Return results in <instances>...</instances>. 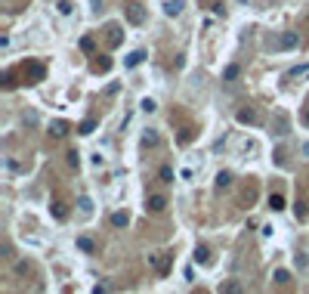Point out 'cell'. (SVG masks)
I'll return each mask as SVG.
<instances>
[{"label": "cell", "mask_w": 309, "mask_h": 294, "mask_svg": "<svg viewBox=\"0 0 309 294\" xmlns=\"http://www.w3.org/2000/svg\"><path fill=\"white\" fill-rule=\"evenodd\" d=\"M220 291H241V285H238V282H226Z\"/></svg>", "instance_id": "30"}, {"label": "cell", "mask_w": 309, "mask_h": 294, "mask_svg": "<svg viewBox=\"0 0 309 294\" xmlns=\"http://www.w3.org/2000/svg\"><path fill=\"white\" fill-rule=\"evenodd\" d=\"M229 186H232V174L220 171V174H216V189H229Z\"/></svg>", "instance_id": "9"}, {"label": "cell", "mask_w": 309, "mask_h": 294, "mask_svg": "<svg viewBox=\"0 0 309 294\" xmlns=\"http://www.w3.org/2000/svg\"><path fill=\"white\" fill-rule=\"evenodd\" d=\"M31 266H28V260H16V272H19V275H25Z\"/></svg>", "instance_id": "25"}, {"label": "cell", "mask_w": 309, "mask_h": 294, "mask_svg": "<svg viewBox=\"0 0 309 294\" xmlns=\"http://www.w3.org/2000/svg\"><path fill=\"white\" fill-rule=\"evenodd\" d=\"M44 75H47V68H44L41 62H25V65H22V78H25L28 84H41Z\"/></svg>", "instance_id": "1"}, {"label": "cell", "mask_w": 309, "mask_h": 294, "mask_svg": "<svg viewBox=\"0 0 309 294\" xmlns=\"http://www.w3.org/2000/svg\"><path fill=\"white\" fill-rule=\"evenodd\" d=\"M272 279H275L278 285H287V282H290V272H287V269H275V275H272Z\"/></svg>", "instance_id": "18"}, {"label": "cell", "mask_w": 309, "mask_h": 294, "mask_svg": "<svg viewBox=\"0 0 309 294\" xmlns=\"http://www.w3.org/2000/svg\"><path fill=\"white\" fill-rule=\"evenodd\" d=\"M161 180H164V183H173V171H170V168H161Z\"/></svg>", "instance_id": "28"}, {"label": "cell", "mask_w": 309, "mask_h": 294, "mask_svg": "<svg viewBox=\"0 0 309 294\" xmlns=\"http://www.w3.org/2000/svg\"><path fill=\"white\" fill-rule=\"evenodd\" d=\"M78 248H81L84 254H93V251H96V245H93V242H90V238H87V235H81V238H78Z\"/></svg>", "instance_id": "14"}, {"label": "cell", "mask_w": 309, "mask_h": 294, "mask_svg": "<svg viewBox=\"0 0 309 294\" xmlns=\"http://www.w3.org/2000/svg\"><path fill=\"white\" fill-rule=\"evenodd\" d=\"M235 78H238V65H229L223 71V81H235Z\"/></svg>", "instance_id": "20"}, {"label": "cell", "mask_w": 309, "mask_h": 294, "mask_svg": "<svg viewBox=\"0 0 309 294\" xmlns=\"http://www.w3.org/2000/svg\"><path fill=\"white\" fill-rule=\"evenodd\" d=\"M238 121L241 124H257V112H253V108H238Z\"/></svg>", "instance_id": "8"}, {"label": "cell", "mask_w": 309, "mask_h": 294, "mask_svg": "<svg viewBox=\"0 0 309 294\" xmlns=\"http://www.w3.org/2000/svg\"><path fill=\"white\" fill-rule=\"evenodd\" d=\"M127 22H130V25H142V22H145V10H142L139 4L127 7Z\"/></svg>", "instance_id": "4"}, {"label": "cell", "mask_w": 309, "mask_h": 294, "mask_svg": "<svg viewBox=\"0 0 309 294\" xmlns=\"http://www.w3.org/2000/svg\"><path fill=\"white\" fill-rule=\"evenodd\" d=\"M303 121H306V124H309V108H306V112H303Z\"/></svg>", "instance_id": "33"}, {"label": "cell", "mask_w": 309, "mask_h": 294, "mask_svg": "<svg viewBox=\"0 0 309 294\" xmlns=\"http://www.w3.org/2000/svg\"><path fill=\"white\" fill-rule=\"evenodd\" d=\"M59 13H65V16L71 13V0H62V4H59Z\"/></svg>", "instance_id": "31"}, {"label": "cell", "mask_w": 309, "mask_h": 294, "mask_svg": "<svg viewBox=\"0 0 309 294\" xmlns=\"http://www.w3.org/2000/svg\"><path fill=\"white\" fill-rule=\"evenodd\" d=\"M155 108H158L155 99H142V112H155Z\"/></svg>", "instance_id": "29"}, {"label": "cell", "mask_w": 309, "mask_h": 294, "mask_svg": "<svg viewBox=\"0 0 309 294\" xmlns=\"http://www.w3.org/2000/svg\"><path fill=\"white\" fill-rule=\"evenodd\" d=\"M53 214H56V217H59V220H62V217H65V205H62V201H56V205H53Z\"/></svg>", "instance_id": "27"}, {"label": "cell", "mask_w": 309, "mask_h": 294, "mask_svg": "<svg viewBox=\"0 0 309 294\" xmlns=\"http://www.w3.org/2000/svg\"><path fill=\"white\" fill-rule=\"evenodd\" d=\"M127 223H130L127 211H115V214H112V226H118V229H121V226H127Z\"/></svg>", "instance_id": "11"}, {"label": "cell", "mask_w": 309, "mask_h": 294, "mask_svg": "<svg viewBox=\"0 0 309 294\" xmlns=\"http://www.w3.org/2000/svg\"><path fill=\"white\" fill-rule=\"evenodd\" d=\"M81 50H84V53H93V50H96L93 38H84V41H81Z\"/></svg>", "instance_id": "22"}, {"label": "cell", "mask_w": 309, "mask_h": 294, "mask_svg": "<svg viewBox=\"0 0 309 294\" xmlns=\"http://www.w3.org/2000/svg\"><path fill=\"white\" fill-rule=\"evenodd\" d=\"M93 130H96V121H93V118L81 121V127H78V133H84V136H87V133H93Z\"/></svg>", "instance_id": "15"}, {"label": "cell", "mask_w": 309, "mask_h": 294, "mask_svg": "<svg viewBox=\"0 0 309 294\" xmlns=\"http://www.w3.org/2000/svg\"><path fill=\"white\" fill-rule=\"evenodd\" d=\"M142 142H145V145H158V133H155V130H149V133L142 136Z\"/></svg>", "instance_id": "23"}, {"label": "cell", "mask_w": 309, "mask_h": 294, "mask_svg": "<svg viewBox=\"0 0 309 294\" xmlns=\"http://www.w3.org/2000/svg\"><path fill=\"white\" fill-rule=\"evenodd\" d=\"M90 68H93V71H102V75H105V71L112 68V59H93V65H90Z\"/></svg>", "instance_id": "16"}, {"label": "cell", "mask_w": 309, "mask_h": 294, "mask_svg": "<svg viewBox=\"0 0 309 294\" xmlns=\"http://www.w3.org/2000/svg\"><path fill=\"white\" fill-rule=\"evenodd\" d=\"M25 124H28V127H34V124H38V115L28 112V115H25Z\"/></svg>", "instance_id": "32"}, {"label": "cell", "mask_w": 309, "mask_h": 294, "mask_svg": "<svg viewBox=\"0 0 309 294\" xmlns=\"http://www.w3.org/2000/svg\"><path fill=\"white\" fill-rule=\"evenodd\" d=\"M142 59H145V53H142V50H133V53H130V56H127V65H130V68H133V65H139Z\"/></svg>", "instance_id": "17"}, {"label": "cell", "mask_w": 309, "mask_h": 294, "mask_svg": "<svg viewBox=\"0 0 309 294\" xmlns=\"http://www.w3.org/2000/svg\"><path fill=\"white\" fill-rule=\"evenodd\" d=\"M164 13H167V16H179V13H183V0H167Z\"/></svg>", "instance_id": "10"}, {"label": "cell", "mask_w": 309, "mask_h": 294, "mask_svg": "<svg viewBox=\"0 0 309 294\" xmlns=\"http://www.w3.org/2000/svg\"><path fill=\"white\" fill-rule=\"evenodd\" d=\"M278 47H281V50H290V47H297V34H294V31H284L281 38H278Z\"/></svg>", "instance_id": "6"}, {"label": "cell", "mask_w": 309, "mask_h": 294, "mask_svg": "<svg viewBox=\"0 0 309 294\" xmlns=\"http://www.w3.org/2000/svg\"><path fill=\"white\" fill-rule=\"evenodd\" d=\"M78 205H81V214H90V211H93V201H90V198H81Z\"/></svg>", "instance_id": "24"}, {"label": "cell", "mask_w": 309, "mask_h": 294, "mask_svg": "<svg viewBox=\"0 0 309 294\" xmlns=\"http://www.w3.org/2000/svg\"><path fill=\"white\" fill-rule=\"evenodd\" d=\"M65 133H68V124H65V121H53V124H50V136L62 139Z\"/></svg>", "instance_id": "5"}, {"label": "cell", "mask_w": 309, "mask_h": 294, "mask_svg": "<svg viewBox=\"0 0 309 294\" xmlns=\"http://www.w3.org/2000/svg\"><path fill=\"white\" fill-rule=\"evenodd\" d=\"M149 263H152V269H155L158 275H167V269H170V257H167V254H149Z\"/></svg>", "instance_id": "2"}, {"label": "cell", "mask_w": 309, "mask_h": 294, "mask_svg": "<svg viewBox=\"0 0 309 294\" xmlns=\"http://www.w3.org/2000/svg\"><path fill=\"white\" fill-rule=\"evenodd\" d=\"M105 31H108V44H112V47H118V44L124 41V34H121V28H118V25H108Z\"/></svg>", "instance_id": "7"}, {"label": "cell", "mask_w": 309, "mask_h": 294, "mask_svg": "<svg viewBox=\"0 0 309 294\" xmlns=\"http://www.w3.org/2000/svg\"><path fill=\"white\" fill-rule=\"evenodd\" d=\"M195 260H198V263H210V251H207L204 245H198V248H195Z\"/></svg>", "instance_id": "12"}, {"label": "cell", "mask_w": 309, "mask_h": 294, "mask_svg": "<svg viewBox=\"0 0 309 294\" xmlns=\"http://www.w3.org/2000/svg\"><path fill=\"white\" fill-rule=\"evenodd\" d=\"M68 168H75V171L81 168V155H78L75 149H71V152H68Z\"/></svg>", "instance_id": "19"}, {"label": "cell", "mask_w": 309, "mask_h": 294, "mask_svg": "<svg viewBox=\"0 0 309 294\" xmlns=\"http://www.w3.org/2000/svg\"><path fill=\"white\" fill-rule=\"evenodd\" d=\"M275 133H278V136H284V133H287V118H284V115H278V127H275Z\"/></svg>", "instance_id": "21"}, {"label": "cell", "mask_w": 309, "mask_h": 294, "mask_svg": "<svg viewBox=\"0 0 309 294\" xmlns=\"http://www.w3.org/2000/svg\"><path fill=\"white\" fill-rule=\"evenodd\" d=\"M164 208H167V198H164V195H149V198H145V211L161 214Z\"/></svg>", "instance_id": "3"}, {"label": "cell", "mask_w": 309, "mask_h": 294, "mask_svg": "<svg viewBox=\"0 0 309 294\" xmlns=\"http://www.w3.org/2000/svg\"><path fill=\"white\" fill-rule=\"evenodd\" d=\"M269 208H272V211H284V195H278V192L269 195Z\"/></svg>", "instance_id": "13"}, {"label": "cell", "mask_w": 309, "mask_h": 294, "mask_svg": "<svg viewBox=\"0 0 309 294\" xmlns=\"http://www.w3.org/2000/svg\"><path fill=\"white\" fill-rule=\"evenodd\" d=\"M4 87H7V90L16 87V75H13V71H10V75H4Z\"/></svg>", "instance_id": "26"}]
</instances>
